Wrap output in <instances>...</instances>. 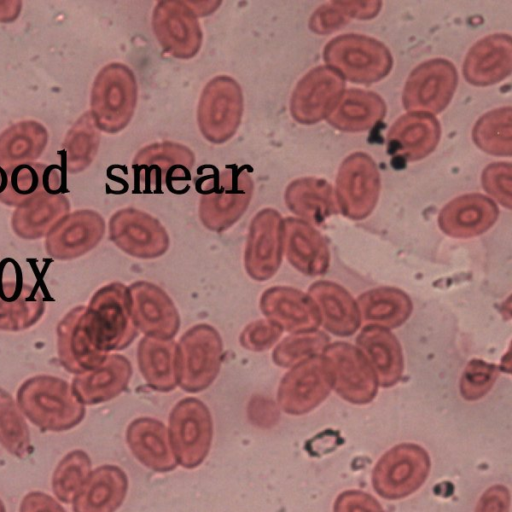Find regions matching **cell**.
I'll list each match as a JSON object with an SVG mask.
<instances>
[{
    "instance_id": "11",
    "label": "cell",
    "mask_w": 512,
    "mask_h": 512,
    "mask_svg": "<svg viewBox=\"0 0 512 512\" xmlns=\"http://www.w3.org/2000/svg\"><path fill=\"white\" fill-rule=\"evenodd\" d=\"M380 174L375 161L354 152L341 163L335 187L338 210L347 218L362 220L374 210L380 193Z\"/></svg>"
},
{
    "instance_id": "31",
    "label": "cell",
    "mask_w": 512,
    "mask_h": 512,
    "mask_svg": "<svg viewBox=\"0 0 512 512\" xmlns=\"http://www.w3.org/2000/svg\"><path fill=\"white\" fill-rule=\"evenodd\" d=\"M126 440L144 466L156 472H168L176 467L168 431L161 421L150 417L133 420L127 428Z\"/></svg>"
},
{
    "instance_id": "8",
    "label": "cell",
    "mask_w": 512,
    "mask_h": 512,
    "mask_svg": "<svg viewBox=\"0 0 512 512\" xmlns=\"http://www.w3.org/2000/svg\"><path fill=\"white\" fill-rule=\"evenodd\" d=\"M244 110L241 86L232 77L219 75L203 88L197 107V124L203 137L223 144L238 130Z\"/></svg>"
},
{
    "instance_id": "1",
    "label": "cell",
    "mask_w": 512,
    "mask_h": 512,
    "mask_svg": "<svg viewBox=\"0 0 512 512\" xmlns=\"http://www.w3.org/2000/svg\"><path fill=\"white\" fill-rule=\"evenodd\" d=\"M17 404L30 422L43 431L72 429L83 420L86 411L70 384L51 375L26 379L17 391Z\"/></svg>"
},
{
    "instance_id": "40",
    "label": "cell",
    "mask_w": 512,
    "mask_h": 512,
    "mask_svg": "<svg viewBox=\"0 0 512 512\" xmlns=\"http://www.w3.org/2000/svg\"><path fill=\"white\" fill-rule=\"evenodd\" d=\"M512 110L510 106L485 113L475 123L472 139L482 151L506 157L512 152Z\"/></svg>"
},
{
    "instance_id": "12",
    "label": "cell",
    "mask_w": 512,
    "mask_h": 512,
    "mask_svg": "<svg viewBox=\"0 0 512 512\" xmlns=\"http://www.w3.org/2000/svg\"><path fill=\"white\" fill-rule=\"evenodd\" d=\"M458 83L452 62L435 58L418 65L408 76L402 103L409 112L437 114L450 103Z\"/></svg>"
},
{
    "instance_id": "3",
    "label": "cell",
    "mask_w": 512,
    "mask_h": 512,
    "mask_svg": "<svg viewBox=\"0 0 512 512\" xmlns=\"http://www.w3.org/2000/svg\"><path fill=\"white\" fill-rule=\"evenodd\" d=\"M138 98L133 71L125 64L112 62L96 75L90 97V113L99 131L115 134L131 121Z\"/></svg>"
},
{
    "instance_id": "5",
    "label": "cell",
    "mask_w": 512,
    "mask_h": 512,
    "mask_svg": "<svg viewBox=\"0 0 512 512\" xmlns=\"http://www.w3.org/2000/svg\"><path fill=\"white\" fill-rule=\"evenodd\" d=\"M326 66L343 78L358 84H372L391 71L393 58L381 41L361 34L348 33L331 39L324 47Z\"/></svg>"
},
{
    "instance_id": "50",
    "label": "cell",
    "mask_w": 512,
    "mask_h": 512,
    "mask_svg": "<svg viewBox=\"0 0 512 512\" xmlns=\"http://www.w3.org/2000/svg\"><path fill=\"white\" fill-rule=\"evenodd\" d=\"M510 503L509 489L501 484L493 485L482 494L475 512H509Z\"/></svg>"
},
{
    "instance_id": "52",
    "label": "cell",
    "mask_w": 512,
    "mask_h": 512,
    "mask_svg": "<svg viewBox=\"0 0 512 512\" xmlns=\"http://www.w3.org/2000/svg\"><path fill=\"white\" fill-rule=\"evenodd\" d=\"M66 170L56 164L47 165L43 173L44 191L56 195L63 194L66 188Z\"/></svg>"
},
{
    "instance_id": "7",
    "label": "cell",
    "mask_w": 512,
    "mask_h": 512,
    "mask_svg": "<svg viewBox=\"0 0 512 512\" xmlns=\"http://www.w3.org/2000/svg\"><path fill=\"white\" fill-rule=\"evenodd\" d=\"M431 469L428 452L415 443H401L385 452L372 470V486L384 499L399 500L416 492Z\"/></svg>"
},
{
    "instance_id": "47",
    "label": "cell",
    "mask_w": 512,
    "mask_h": 512,
    "mask_svg": "<svg viewBox=\"0 0 512 512\" xmlns=\"http://www.w3.org/2000/svg\"><path fill=\"white\" fill-rule=\"evenodd\" d=\"M511 164L495 162L485 167L481 182L485 191L507 209L511 208Z\"/></svg>"
},
{
    "instance_id": "54",
    "label": "cell",
    "mask_w": 512,
    "mask_h": 512,
    "mask_svg": "<svg viewBox=\"0 0 512 512\" xmlns=\"http://www.w3.org/2000/svg\"><path fill=\"white\" fill-rule=\"evenodd\" d=\"M0 512H6L5 505L1 499H0Z\"/></svg>"
},
{
    "instance_id": "32",
    "label": "cell",
    "mask_w": 512,
    "mask_h": 512,
    "mask_svg": "<svg viewBox=\"0 0 512 512\" xmlns=\"http://www.w3.org/2000/svg\"><path fill=\"white\" fill-rule=\"evenodd\" d=\"M69 211L70 203L64 194L42 191L16 207L11 226L22 239H38L47 235Z\"/></svg>"
},
{
    "instance_id": "34",
    "label": "cell",
    "mask_w": 512,
    "mask_h": 512,
    "mask_svg": "<svg viewBox=\"0 0 512 512\" xmlns=\"http://www.w3.org/2000/svg\"><path fill=\"white\" fill-rule=\"evenodd\" d=\"M386 115V105L380 95L362 89L345 90L327 117L335 129L363 132L373 128Z\"/></svg>"
},
{
    "instance_id": "20",
    "label": "cell",
    "mask_w": 512,
    "mask_h": 512,
    "mask_svg": "<svg viewBox=\"0 0 512 512\" xmlns=\"http://www.w3.org/2000/svg\"><path fill=\"white\" fill-rule=\"evenodd\" d=\"M105 221L96 211L76 210L63 217L46 235L45 249L57 260L78 258L102 240Z\"/></svg>"
},
{
    "instance_id": "45",
    "label": "cell",
    "mask_w": 512,
    "mask_h": 512,
    "mask_svg": "<svg viewBox=\"0 0 512 512\" xmlns=\"http://www.w3.org/2000/svg\"><path fill=\"white\" fill-rule=\"evenodd\" d=\"M328 344L329 337L322 331L293 333L274 348L272 359L280 367H292L310 357L321 355Z\"/></svg>"
},
{
    "instance_id": "53",
    "label": "cell",
    "mask_w": 512,
    "mask_h": 512,
    "mask_svg": "<svg viewBox=\"0 0 512 512\" xmlns=\"http://www.w3.org/2000/svg\"><path fill=\"white\" fill-rule=\"evenodd\" d=\"M8 175L7 171L0 167V194L6 189Z\"/></svg>"
},
{
    "instance_id": "38",
    "label": "cell",
    "mask_w": 512,
    "mask_h": 512,
    "mask_svg": "<svg viewBox=\"0 0 512 512\" xmlns=\"http://www.w3.org/2000/svg\"><path fill=\"white\" fill-rule=\"evenodd\" d=\"M356 302L361 321L387 329L402 325L413 308L410 297L404 291L393 287L365 291Z\"/></svg>"
},
{
    "instance_id": "49",
    "label": "cell",
    "mask_w": 512,
    "mask_h": 512,
    "mask_svg": "<svg viewBox=\"0 0 512 512\" xmlns=\"http://www.w3.org/2000/svg\"><path fill=\"white\" fill-rule=\"evenodd\" d=\"M333 512H385L381 504L361 490L341 492L334 501Z\"/></svg>"
},
{
    "instance_id": "48",
    "label": "cell",
    "mask_w": 512,
    "mask_h": 512,
    "mask_svg": "<svg viewBox=\"0 0 512 512\" xmlns=\"http://www.w3.org/2000/svg\"><path fill=\"white\" fill-rule=\"evenodd\" d=\"M282 329L268 319L249 323L241 332L239 341L242 347L254 352L271 348L281 337Z\"/></svg>"
},
{
    "instance_id": "42",
    "label": "cell",
    "mask_w": 512,
    "mask_h": 512,
    "mask_svg": "<svg viewBox=\"0 0 512 512\" xmlns=\"http://www.w3.org/2000/svg\"><path fill=\"white\" fill-rule=\"evenodd\" d=\"M0 443L13 456L25 458L31 452L28 426L10 393L0 387Z\"/></svg>"
},
{
    "instance_id": "9",
    "label": "cell",
    "mask_w": 512,
    "mask_h": 512,
    "mask_svg": "<svg viewBox=\"0 0 512 512\" xmlns=\"http://www.w3.org/2000/svg\"><path fill=\"white\" fill-rule=\"evenodd\" d=\"M213 422L208 407L199 399L188 397L176 403L169 416V443L184 468L199 466L210 450Z\"/></svg>"
},
{
    "instance_id": "13",
    "label": "cell",
    "mask_w": 512,
    "mask_h": 512,
    "mask_svg": "<svg viewBox=\"0 0 512 512\" xmlns=\"http://www.w3.org/2000/svg\"><path fill=\"white\" fill-rule=\"evenodd\" d=\"M153 33L167 54L191 59L199 52L203 33L197 14L184 1H159L152 12Z\"/></svg>"
},
{
    "instance_id": "33",
    "label": "cell",
    "mask_w": 512,
    "mask_h": 512,
    "mask_svg": "<svg viewBox=\"0 0 512 512\" xmlns=\"http://www.w3.org/2000/svg\"><path fill=\"white\" fill-rule=\"evenodd\" d=\"M45 310L41 291L22 281H0V330L17 332L35 325Z\"/></svg>"
},
{
    "instance_id": "51",
    "label": "cell",
    "mask_w": 512,
    "mask_h": 512,
    "mask_svg": "<svg viewBox=\"0 0 512 512\" xmlns=\"http://www.w3.org/2000/svg\"><path fill=\"white\" fill-rule=\"evenodd\" d=\"M20 512H66L65 509L50 495L43 492H30L24 496L20 504Z\"/></svg>"
},
{
    "instance_id": "19",
    "label": "cell",
    "mask_w": 512,
    "mask_h": 512,
    "mask_svg": "<svg viewBox=\"0 0 512 512\" xmlns=\"http://www.w3.org/2000/svg\"><path fill=\"white\" fill-rule=\"evenodd\" d=\"M128 291L136 329L148 337L173 339L180 327V316L169 295L148 281H136Z\"/></svg>"
},
{
    "instance_id": "22",
    "label": "cell",
    "mask_w": 512,
    "mask_h": 512,
    "mask_svg": "<svg viewBox=\"0 0 512 512\" xmlns=\"http://www.w3.org/2000/svg\"><path fill=\"white\" fill-rule=\"evenodd\" d=\"M441 127L431 114L408 112L399 117L387 134L390 155L417 161L431 154L440 140Z\"/></svg>"
},
{
    "instance_id": "10",
    "label": "cell",
    "mask_w": 512,
    "mask_h": 512,
    "mask_svg": "<svg viewBox=\"0 0 512 512\" xmlns=\"http://www.w3.org/2000/svg\"><path fill=\"white\" fill-rule=\"evenodd\" d=\"M332 388L347 402L370 403L377 395L378 380L363 353L349 343L328 344L321 354Z\"/></svg>"
},
{
    "instance_id": "15",
    "label": "cell",
    "mask_w": 512,
    "mask_h": 512,
    "mask_svg": "<svg viewBox=\"0 0 512 512\" xmlns=\"http://www.w3.org/2000/svg\"><path fill=\"white\" fill-rule=\"evenodd\" d=\"M109 237L123 252L140 259L160 257L170 244L169 235L159 220L130 207L111 216Z\"/></svg>"
},
{
    "instance_id": "44",
    "label": "cell",
    "mask_w": 512,
    "mask_h": 512,
    "mask_svg": "<svg viewBox=\"0 0 512 512\" xmlns=\"http://www.w3.org/2000/svg\"><path fill=\"white\" fill-rule=\"evenodd\" d=\"M47 165L30 162L7 169V186L0 194V202L18 207L44 191L43 173Z\"/></svg>"
},
{
    "instance_id": "6",
    "label": "cell",
    "mask_w": 512,
    "mask_h": 512,
    "mask_svg": "<svg viewBox=\"0 0 512 512\" xmlns=\"http://www.w3.org/2000/svg\"><path fill=\"white\" fill-rule=\"evenodd\" d=\"M222 358L218 331L207 323L194 325L177 344L178 386L189 393L207 389L220 371Z\"/></svg>"
},
{
    "instance_id": "43",
    "label": "cell",
    "mask_w": 512,
    "mask_h": 512,
    "mask_svg": "<svg viewBox=\"0 0 512 512\" xmlns=\"http://www.w3.org/2000/svg\"><path fill=\"white\" fill-rule=\"evenodd\" d=\"M90 473L91 460L87 453L79 449L69 452L53 473V493L61 502H73Z\"/></svg>"
},
{
    "instance_id": "30",
    "label": "cell",
    "mask_w": 512,
    "mask_h": 512,
    "mask_svg": "<svg viewBox=\"0 0 512 512\" xmlns=\"http://www.w3.org/2000/svg\"><path fill=\"white\" fill-rule=\"evenodd\" d=\"M128 479L115 465L92 471L73 500L74 512H115L125 499Z\"/></svg>"
},
{
    "instance_id": "41",
    "label": "cell",
    "mask_w": 512,
    "mask_h": 512,
    "mask_svg": "<svg viewBox=\"0 0 512 512\" xmlns=\"http://www.w3.org/2000/svg\"><path fill=\"white\" fill-rule=\"evenodd\" d=\"M382 6L379 1H332L318 7L311 15L309 28L316 34H329L345 26L351 19H371Z\"/></svg>"
},
{
    "instance_id": "21",
    "label": "cell",
    "mask_w": 512,
    "mask_h": 512,
    "mask_svg": "<svg viewBox=\"0 0 512 512\" xmlns=\"http://www.w3.org/2000/svg\"><path fill=\"white\" fill-rule=\"evenodd\" d=\"M259 306L266 319L292 334L317 330L321 324L314 300L308 293L292 287L273 286L266 289Z\"/></svg>"
},
{
    "instance_id": "26",
    "label": "cell",
    "mask_w": 512,
    "mask_h": 512,
    "mask_svg": "<svg viewBox=\"0 0 512 512\" xmlns=\"http://www.w3.org/2000/svg\"><path fill=\"white\" fill-rule=\"evenodd\" d=\"M85 308L79 305L69 310L56 329L59 362L65 370L76 375L96 368L108 355L97 350L86 334Z\"/></svg>"
},
{
    "instance_id": "37",
    "label": "cell",
    "mask_w": 512,
    "mask_h": 512,
    "mask_svg": "<svg viewBox=\"0 0 512 512\" xmlns=\"http://www.w3.org/2000/svg\"><path fill=\"white\" fill-rule=\"evenodd\" d=\"M48 131L35 120L17 122L0 133V167H11L33 162L48 144Z\"/></svg>"
},
{
    "instance_id": "25",
    "label": "cell",
    "mask_w": 512,
    "mask_h": 512,
    "mask_svg": "<svg viewBox=\"0 0 512 512\" xmlns=\"http://www.w3.org/2000/svg\"><path fill=\"white\" fill-rule=\"evenodd\" d=\"M283 248L288 262L307 276L322 275L329 268L330 254L325 239L300 218L283 219Z\"/></svg>"
},
{
    "instance_id": "17",
    "label": "cell",
    "mask_w": 512,
    "mask_h": 512,
    "mask_svg": "<svg viewBox=\"0 0 512 512\" xmlns=\"http://www.w3.org/2000/svg\"><path fill=\"white\" fill-rule=\"evenodd\" d=\"M345 91L344 78L323 65L307 72L296 84L290 98V113L301 124H315L327 118Z\"/></svg>"
},
{
    "instance_id": "28",
    "label": "cell",
    "mask_w": 512,
    "mask_h": 512,
    "mask_svg": "<svg viewBox=\"0 0 512 512\" xmlns=\"http://www.w3.org/2000/svg\"><path fill=\"white\" fill-rule=\"evenodd\" d=\"M308 295L317 305L326 330L341 337L358 330L361 319L357 302L343 286L332 281H317L309 287Z\"/></svg>"
},
{
    "instance_id": "14",
    "label": "cell",
    "mask_w": 512,
    "mask_h": 512,
    "mask_svg": "<svg viewBox=\"0 0 512 512\" xmlns=\"http://www.w3.org/2000/svg\"><path fill=\"white\" fill-rule=\"evenodd\" d=\"M195 155L187 146L163 141L141 148L132 161L136 183L146 191L160 190L190 179Z\"/></svg>"
},
{
    "instance_id": "18",
    "label": "cell",
    "mask_w": 512,
    "mask_h": 512,
    "mask_svg": "<svg viewBox=\"0 0 512 512\" xmlns=\"http://www.w3.org/2000/svg\"><path fill=\"white\" fill-rule=\"evenodd\" d=\"M332 389L321 355L310 357L283 376L277 391L281 409L291 415H303L321 404Z\"/></svg>"
},
{
    "instance_id": "39",
    "label": "cell",
    "mask_w": 512,
    "mask_h": 512,
    "mask_svg": "<svg viewBox=\"0 0 512 512\" xmlns=\"http://www.w3.org/2000/svg\"><path fill=\"white\" fill-rule=\"evenodd\" d=\"M100 144V131L90 111L83 113L69 129L62 144L66 172L75 174L85 170L94 160Z\"/></svg>"
},
{
    "instance_id": "36",
    "label": "cell",
    "mask_w": 512,
    "mask_h": 512,
    "mask_svg": "<svg viewBox=\"0 0 512 512\" xmlns=\"http://www.w3.org/2000/svg\"><path fill=\"white\" fill-rule=\"evenodd\" d=\"M137 362L152 389L169 392L178 386L177 343L173 339L143 337L138 343Z\"/></svg>"
},
{
    "instance_id": "24",
    "label": "cell",
    "mask_w": 512,
    "mask_h": 512,
    "mask_svg": "<svg viewBox=\"0 0 512 512\" xmlns=\"http://www.w3.org/2000/svg\"><path fill=\"white\" fill-rule=\"evenodd\" d=\"M511 36L505 33L488 35L477 41L463 62V76L474 86L501 82L511 73Z\"/></svg>"
},
{
    "instance_id": "4",
    "label": "cell",
    "mask_w": 512,
    "mask_h": 512,
    "mask_svg": "<svg viewBox=\"0 0 512 512\" xmlns=\"http://www.w3.org/2000/svg\"><path fill=\"white\" fill-rule=\"evenodd\" d=\"M211 176L200 184L199 218L207 229L221 232L245 213L254 184L244 166L229 167Z\"/></svg>"
},
{
    "instance_id": "23",
    "label": "cell",
    "mask_w": 512,
    "mask_h": 512,
    "mask_svg": "<svg viewBox=\"0 0 512 512\" xmlns=\"http://www.w3.org/2000/svg\"><path fill=\"white\" fill-rule=\"evenodd\" d=\"M498 215L499 209L492 199L469 193L454 198L441 209L438 225L448 236L471 238L490 229Z\"/></svg>"
},
{
    "instance_id": "35",
    "label": "cell",
    "mask_w": 512,
    "mask_h": 512,
    "mask_svg": "<svg viewBox=\"0 0 512 512\" xmlns=\"http://www.w3.org/2000/svg\"><path fill=\"white\" fill-rule=\"evenodd\" d=\"M284 199L288 209L309 224H320L338 211L332 186L316 177L292 181L285 190Z\"/></svg>"
},
{
    "instance_id": "29",
    "label": "cell",
    "mask_w": 512,
    "mask_h": 512,
    "mask_svg": "<svg viewBox=\"0 0 512 512\" xmlns=\"http://www.w3.org/2000/svg\"><path fill=\"white\" fill-rule=\"evenodd\" d=\"M358 349L368 360L382 387H390L400 381L404 360L401 345L389 329L367 325L356 339Z\"/></svg>"
},
{
    "instance_id": "2",
    "label": "cell",
    "mask_w": 512,
    "mask_h": 512,
    "mask_svg": "<svg viewBox=\"0 0 512 512\" xmlns=\"http://www.w3.org/2000/svg\"><path fill=\"white\" fill-rule=\"evenodd\" d=\"M84 328L92 345L101 352L128 347L137 336L128 286L111 282L99 288L85 308Z\"/></svg>"
},
{
    "instance_id": "16",
    "label": "cell",
    "mask_w": 512,
    "mask_h": 512,
    "mask_svg": "<svg viewBox=\"0 0 512 512\" xmlns=\"http://www.w3.org/2000/svg\"><path fill=\"white\" fill-rule=\"evenodd\" d=\"M283 253V218L277 210L264 208L249 226L244 250L245 270L254 280H268L278 271Z\"/></svg>"
},
{
    "instance_id": "27",
    "label": "cell",
    "mask_w": 512,
    "mask_h": 512,
    "mask_svg": "<svg viewBox=\"0 0 512 512\" xmlns=\"http://www.w3.org/2000/svg\"><path fill=\"white\" fill-rule=\"evenodd\" d=\"M132 376L130 361L121 354H108L96 368L77 374L72 381V392L83 405L109 401L121 394Z\"/></svg>"
},
{
    "instance_id": "46",
    "label": "cell",
    "mask_w": 512,
    "mask_h": 512,
    "mask_svg": "<svg viewBox=\"0 0 512 512\" xmlns=\"http://www.w3.org/2000/svg\"><path fill=\"white\" fill-rule=\"evenodd\" d=\"M498 368L483 360H471L465 367L460 380V393L468 401L484 397L498 377Z\"/></svg>"
}]
</instances>
